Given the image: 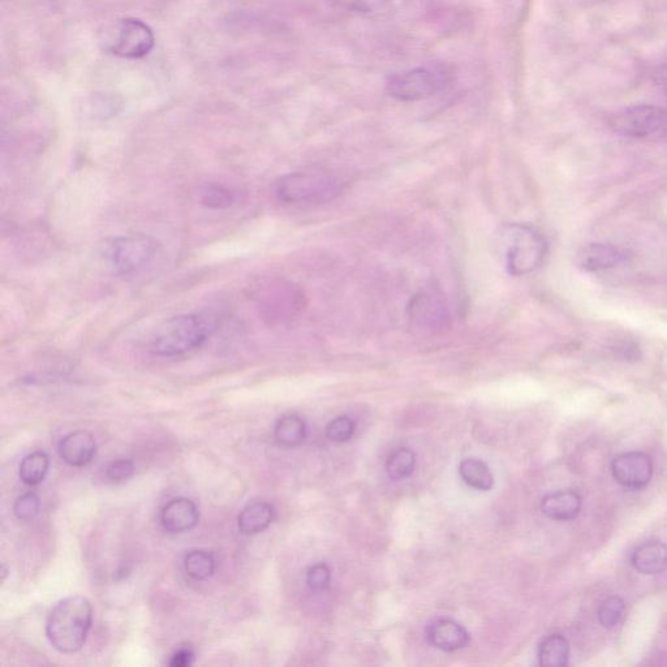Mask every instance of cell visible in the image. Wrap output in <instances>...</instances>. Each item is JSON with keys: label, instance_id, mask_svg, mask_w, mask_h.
I'll use <instances>...</instances> for the list:
<instances>
[{"label": "cell", "instance_id": "5b68a950", "mask_svg": "<svg viewBox=\"0 0 667 667\" xmlns=\"http://www.w3.org/2000/svg\"><path fill=\"white\" fill-rule=\"evenodd\" d=\"M449 72L440 67H416L387 77L386 93L400 102H417L440 93L449 83Z\"/></svg>", "mask_w": 667, "mask_h": 667}, {"label": "cell", "instance_id": "8fae6325", "mask_svg": "<svg viewBox=\"0 0 667 667\" xmlns=\"http://www.w3.org/2000/svg\"><path fill=\"white\" fill-rule=\"evenodd\" d=\"M626 253L610 244H589L580 249L576 264L589 273L611 270L623 264Z\"/></svg>", "mask_w": 667, "mask_h": 667}, {"label": "cell", "instance_id": "484cf974", "mask_svg": "<svg viewBox=\"0 0 667 667\" xmlns=\"http://www.w3.org/2000/svg\"><path fill=\"white\" fill-rule=\"evenodd\" d=\"M200 202L205 208L222 210L234 205L235 193L221 184H208L202 188Z\"/></svg>", "mask_w": 667, "mask_h": 667}, {"label": "cell", "instance_id": "30bf717a", "mask_svg": "<svg viewBox=\"0 0 667 667\" xmlns=\"http://www.w3.org/2000/svg\"><path fill=\"white\" fill-rule=\"evenodd\" d=\"M298 294L291 286H269L258 296L262 316L271 321H281L295 311Z\"/></svg>", "mask_w": 667, "mask_h": 667}, {"label": "cell", "instance_id": "7402d4cb", "mask_svg": "<svg viewBox=\"0 0 667 667\" xmlns=\"http://www.w3.org/2000/svg\"><path fill=\"white\" fill-rule=\"evenodd\" d=\"M49 456L42 451L25 456L20 464V479L24 484L34 486L41 484L49 472Z\"/></svg>", "mask_w": 667, "mask_h": 667}, {"label": "cell", "instance_id": "6da1fadb", "mask_svg": "<svg viewBox=\"0 0 667 667\" xmlns=\"http://www.w3.org/2000/svg\"><path fill=\"white\" fill-rule=\"evenodd\" d=\"M213 313L197 312L171 317L158 327L150 341V351L161 357H176L199 350L217 330Z\"/></svg>", "mask_w": 667, "mask_h": 667}, {"label": "cell", "instance_id": "9a60e30c", "mask_svg": "<svg viewBox=\"0 0 667 667\" xmlns=\"http://www.w3.org/2000/svg\"><path fill=\"white\" fill-rule=\"evenodd\" d=\"M428 639L433 647L441 651L455 652L467 647L469 635L466 628L458 622L443 619L429 628Z\"/></svg>", "mask_w": 667, "mask_h": 667}, {"label": "cell", "instance_id": "52a82bcc", "mask_svg": "<svg viewBox=\"0 0 667 667\" xmlns=\"http://www.w3.org/2000/svg\"><path fill=\"white\" fill-rule=\"evenodd\" d=\"M666 123V111L652 105L627 107L611 116L609 120L614 132L632 139L651 136L664 128Z\"/></svg>", "mask_w": 667, "mask_h": 667}, {"label": "cell", "instance_id": "ac0fdd59", "mask_svg": "<svg viewBox=\"0 0 667 667\" xmlns=\"http://www.w3.org/2000/svg\"><path fill=\"white\" fill-rule=\"evenodd\" d=\"M274 507L266 502H253L240 512L238 526L243 535H257L273 523Z\"/></svg>", "mask_w": 667, "mask_h": 667}, {"label": "cell", "instance_id": "4fadbf2b", "mask_svg": "<svg viewBox=\"0 0 667 667\" xmlns=\"http://www.w3.org/2000/svg\"><path fill=\"white\" fill-rule=\"evenodd\" d=\"M97 443L92 434L79 430L68 434L59 445L60 458L71 467H84L96 455Z\"/></svg>", "mask_w": 667, "mask_h": 667}, {"label": "cell", "instance_id": "5bb4252c", "mask_svg": "<svg viewBox=\"0 0 667 667\" xmlns=\"http://www.w3.org/2000/svg\"><path fill=\"white\" fill-rule=\"evenodd\" d=\"M541 510L555 522H570L580 514L582 498L574 490H559L544 498Z\"/></svg>", "mask_w": 667, "mask_h": 667}, {"label": "cell", "instance_id": "cb8c5ba5", "mask_svg": "<svg viewBox=\"0 0 667 667\" xmlns=\"http://www.w3.org/2000/svg\"><path fill=\"white\" fill-rule=\"evenodd\" d=\"M415 466V453H413L412 450L403 447V449H398L390 455V458L386 463V471L390 479L400 481L410 477L413 473V469H415Z\"/></svg>", "mask_w": 667, "mask_h": 667}, {"label": "cell", "instance_id": "9c48e42d", "mask_svg": "<svg viewBox=\"0 0 667 667\" xmlns=\"http://www.w3.org/2000/svg\"><path fill=\"white\" fill-rule=\"evenodd\" d=\"M611 473L615 481L630 490L644 489L651 483L653 463L644 453H626L615 456L611 462Z\"/></svg>", "mask_w": 667, "mask_h": 667}, {"label": "cell", "instance_id": "d6986e66", "mask_svg": "<svg viewBox=\"0 0 667 667\" xmlns=\"http://www.w3.org/2000/svg\"><path fill=\"white\" fill-rule=\"evenodd\" d=\"M570 660V644L562 635H550L542 641L539 662L545 667H565Z\"/></svg>", "mask_w": 667, "mask_h": 667}, {"label": "cell", "instance_id": "7c38bea8", "mask_svg": "<svg viewBox=\"0 0 667 667\" xmlns=\"http://www.w3.org/2000/svg\"><path fill=\"white\" fill-rule=\"evenodd\" d=\"M199 520V509L187 498L172 499L161 512L162 527L170 533L191 531L199 524Z\"/></svg>", "mask_w": 667, "mask_h": 667}, {"label": "cell", "instance_id": "4dcf8cb0", "mask_svg": "<svg viewBox=\"0 0 667 667\" xmlns=\"http://www.w3.org/2000/svg\"><path fill=\"white\" fill-rule=\"evenodd\" d=\"M133 472H135V467H133L131 460L120 459L107 467L106 476L114 483H124V481L131 479Z\"/></svg>", "mask_w": 667, "mask_h": 667}, {"label": "cell", "instance_id": "f546056e", "mask_svg": "<svg viewBox=\"0 0 667 667\" xmlns=\"http://www.w3.org/2000/svg\"><path fill=\"white\" fill-rule=\"evenodd\" d=\"M15 515L20 520H30L40 511V498L34 493H27L17 499L14 507Z\"/></svg>", "mask_w": 667, "mask_h": 667}, {"label": "cell", "instance_id": "4316f807", "mask_svg": "<svg viewBox=\"0 0 667 667\" xmlns=\"http://www.w3.org/2000/svg\"><path fill=\"white\" fill-rule=\"evenodd\" d=\"M626 613V604L621 597H610L598 610V621L605 628H613L621 623Z\"/></svg>", "mask_w": 667, "mask_h": 667}, {"label": "cell", "instance_id": "ba28073f", "mask_svg": "<svg viewBox=\"0 0 667 667\" xmlns=\"http://www.w3.org/2000/svg\"><path fill=\"white\" fill-rule=\"evenodd\" d=\"M153 30L139 19H124L120 21L115 40L111 42L110 51L116 57L126 59H141L154 49Z\"/></svg>", "mask_w": 667, "mask_h": 667}, {"label": "cell", "instance_id": "ffe728a7", "mask_svg": "<svg viewBox=\"0 0 667 667\" xmlns=\"http://www.w3.org/2000/svg\"><path fill=\"white\" fill-rule=\"evenodd\" d=\"M275 440L284 447H296L307 438V425L296 415L282 417L275 425Z\"/></svg>", "mask_w": 667, "mask_h": 667}, {"label": "cell", "instance_id": "44dd1931", "mask_svg": "<svg viewBox=\"0 0 667 667\" xmlns=\"http://www.w3.org/2000/svg\"><path fill=\"white\" fill-rule=\"evenodd\" d=\"M460 476L464 483L471 486L473 489L490 490L493 488L494 479L492 472L484 462L477 459H467L460 464Z\"/></svg>", "mask_w": 667, "mask_h": 667}, {"label": "cell", "instance_id": "8992f818", "mask_svg": "<svg viewBox=\"0 0 667 667\" xmlns=\"http://www.w3.org/2000/svg\"><path fill=\"white\" fill-rule=\"evenodd\" d=\"M157 242L148 235L119 236L107 248V260L118 274L131 275L148 266L157 255Z\"/></svg>", "mask_w": 667, "mask_h": 667}, {"label": "cell", "instance_id": "d4e9b609", "mask_svg": "<svg viewBox=\"0 0 667 667\" xmlns=\"http://www.w3.org/2000/svg\"><path fill=\"white\" fill-rule=\"evenodd\" d=\"M184 567L192 579L206 580L214 574L215 559L212 554L204 552V550H193L185 557Z\"/></svg>", "mask_w": 667, "mask_h": 667}, {"label": "cell", "instance_id": "3957f363", "mask_svg": "<svg viewBox=\"0 0 667 667\" xmlns=\"http://www.w3.org/2000/svg\"><path fill=\"white\" fill-rule=\"evenodd\" d=\"M499 235L506 269L511 275L523 277L540 268L548 253V243L535 227L509 225Z\"/></svg>", "mask_w": 667, "mask_h": 667}, {"label": "cell", "instance_id": "603a6c76", "mask_svg": "<svg viewBox=\"0 0 667 667\" xmlns=\"http://www.w3.org/2000/svg\"><path fill=\"white\" fill-rule=\"evenodd\" d=\"M327 2L337 10L348 14L373 16L385 12L393 0H327Z\"/></svg>", "mask_w": 667, "mask_h": 667}, {"label": "cell", "instance_id": "836d02e7", "mask_svg": "<svg viewBox=\"0 0 667 667\" xmlns=\"http://www.w3.org/2000/svg\"><path fill=\"white\" fill-rule=\"evenodd\" d=\"M7 574H8L7 568H6V566H3V567H2V579H3V582H4V580H6V578H7Z\"/></svg>", "mask_w": 667, "mask_h": 667}, {"label": "cell", "instance_id": "83f0119b", "mask_svg": "<svg viewBox=\"0 0 667 667\" xmlns=\"http://www.w3.org/2000/svg\"><path fill=\"white\" fill-rule=\"evenodd\" d=\"M355 423L350 417L342 416L331 421L326 429V436L331 442L343 443L351 440L355 433Z\"/></svg>", "mask_w": 667, "mask_h": 667}, {"label": "cell", "instance_id": "d6a6232c", "mask_svg": "<svg viewBox=\"0 0 667 667\" xmlns=\"http://www.w3.org/2000/svg\"><path fill=\"white\" fill-rule=\"evenodd\" d=\"M660 84L662 85V88L665 89V92L667 93V70L662 71L660 73Z\"/></svg>", "mask_w": 667, "mask_h": 667}, {"label": "cell", "instance_id": "f1b7e54d", "mask_svg": "<svg viewBox=\"0 0 667 667\" xmlns=\"http://www.w3.org/2000/svg\"><path fill=\"white\" fill-rule=\"evenodd\" d=\"M308 587L313 592H324L330 587V568L325 563H318V565L309 568L307 575Z\"/></svg>", "mask_w": 667, "mask_h": 667}, {"label": "cell", "instance_id": "2e32d148", "mask_svg": "<svg viewBox=\"0 0 667 667\" xmlns=\"http://www.w3.org/2000/svg\"><path fill=\"white\" fill-rule=\"evenodd\" d=\"M631 562L640 574H661L667 568V545L661 541L644 542L632 554Z\"/></svg>", "mask_w": 667, "mask_h": 667}, {"label": "cell", "instance_id": "7a4b0ae2", "mask_svg": "<svg viewBox=\"0 0 667 667\" xmlns=\"http://www.w3.org/2000/svg\"><path fill=\"white\" fill-rule=\"evenodd\" d=\"M93 622V608L83 596L59 601L46 622V636L60 653H76L84 647Z\"/></svg>", "mask_w": 667, "mask_h": 667}, {"label": "cell", "instance_id": "277c9868", "mask_svg": "<svg viewBox=\"0 0 667 667\" xmlns=\"http://www.w3.org/2000/svg\"><path fill=\"white\" fill-rule=\"evenodd\" d=\"M338 182L330 172L308 169L283 176L275 196L286 205L321 204L338 195Z\"/></svg>", "mask_w": 667, "mask_h": 667}, {"label": "cell", "instance_id": "e0dca14e", "mask_svg": "<svg viewBox=\"0 0 667 667\" xmlns=\"http://www.w3.org/2000/svg\"><path fill=\"white\" fill-rule=\"evenodd\" d=\"M411 317L420 326L440 327L447 320L446 308L442 300L433 294H420L412 300Z\"/></svg>", "mask_w": 667, "mask_h": 667}, {"label": "cell", "instance_id": "1f68e13d", "mask_svg": "<svg viewBox=\"0 0 667 667\" xmlns=\"http://www.w3.org/2000/svg\"><path fill=\"white\" fill-rule=\"evenodd\" d=\"M195 660V653L191 649H179L178 652L172 654L169 665L172 667H187L193 664Z\"/></svg>", "mask_w": 667, "mask_h": 667}]
</instances>
